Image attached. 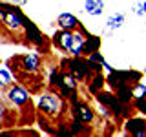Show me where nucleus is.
<instances>
[{
    "instance_id": "f257e3e1",
    "label": "nucleus",
    "mask_w": 146,
    "mask_h": 137,
    "mask_svg": "<svg viewBox=\"0 0 146 137\" xmlns=\"http://www.w3.org/2000/svg\"><path fill=\"white\" fill-rule=\"evenodd\" d=\"M4 24H6L9 29H20L24 27V17L20 15L17 7H6L4 6Z\"/></svg>"
},
{
    "instance_id": "f03ea898",
    "label": "nucleus",
    "mask_w": 146,
    "mask_h": 137,
    "mask_svg": "<svg viewBox=\"0 0 146 137\" xmlns=\"http://www.w3.org/2000/svg\"><path fill=\"white\" fill-rule=\"evenodd\" d=\"M38 108L42 110V112L49 113V115H53V113H57L58 110H60V99H58L57 95L46 93V95H42V97H40Z\"/></svg>"
},
{
    "instance_id": "7ed1b4c3",
    "label": "nucleus",
    "mask_w": 146,
    "mask_h": 137,
    "mask_svg": "<svg viewBox=\"0 0 146 137\" xmlns=\"http://www.w3.org/2000/svg\"><path fill=\"white\" fill-rule=\"evenodd\" d=\"M7 97L13 104H17V106H24V104H27V100H29L27 91L24 88H20V86H11L9 91H7Z\"/></svg>"
},
{
    "instance_id": "20e7f679",
    "label": "nucleus",
    "mask_w": 146,
    "mask_h": 137,
    "mask_svg": "<svg viewBox=\"0 0 146 137\" xmlns=\"http://www.w3.org/2000/svg\"><path fill=\"white\" fill-rule=\"evenodd\" d=\"M71 42H73V33L68 31V29H62V31H58V33L55 35V44H57L60 49H64V51H70Z\"/></svg>"
},
{
    "instance_id": "39448f33",
    "label": "nucleus",
    "mask_w": 146,
    "mask_h": 137,
    "mask_svg": "<svg viewBox=\"0 0 146 137\" xmlns=\"http://www.w3.org/2000/svg\"><path fill=\"white\" fill-rule=\"evenodd\" d=\"M58 26H60L62 29L75 31L77 27H79V20H77V17L71 15V13H60V15H58Z\"/></svg>"
},
{
    "instance_id": "423d86ee",
    "label": "nucleus",
    "mask_w": 146,
    "mask_h": 137,
    "mask_svg": "<svg viewBox=\"0 0 146 137\" xmlns=\"http://www.w3.org/2000/svg\"><path fill=\"white\" fill-rule=\"evenodd\" d=\"M128 132L131 135L144 137L146 135V121H143V119H131V121H128Z\"/></svg>"
},
{
    "instance_id": "0eeeda50",
    "label": "nucleus",
    "mask_w": 146,
    "mask_h": 137,
    "mask_svg": "<svg viewBox=\"0 0 146 137\" xmlns=\"http://www.w3.org/2000/svg\"><path fill=\"white\" fill-rule=\"evenodd\" d=\"M84 11L91 17H99V15H102V11H104V2L102 0H86Z\"/></svg>"
},
{
    "instance_id": "6e6552de",
    "label": "nucleus",
    "mask_w": 146,
    "mask_h": 137,
    "mask_svg": "<svg viewBox=\"0 0 146 137\" xmlns=\"http://www.w3.org/2000/svg\"><path fill=\"white\" fill-rule=\"evenodd\" d=\"M84 42H86L84 35L73 31V42H71V48H70V53L73 55V57H80L82 48H84Z\"/></svg>"
},
{
    "instance_id": "1a4fd4ad",
    "label": "nucleus",
    "mask_w": 146,
    "mask_h": 137,
    "mask_svg": "<svg viewBox=\"0 0 146 137\" xmlns=\"http://www.w3.org/2000/svg\"><path fill=\"white\" fill-rule=\"evenodd\" d=\"M38 64H40V59L36 53H27L22 57V68L27 71H35L38 68Z\"/></svg>"
},
{
    "instance_id": "9d476101",
    "label": "nucleus",
    "mask_w": 146,
    "mask_h": 137,
    "mask_svg": "<svg viewBox=\"0 0 146 137\" xmlns=\"http://www.w3.org/2000/svg\"><path fill=\"white\" fill-rule=\"evenodd\" d=\"M77 119L80 122H84V124H88V122L93 121V110L86 106V104H79L77 106Z\"/></svg>"
},
{
    "instance_id": "9b49d317",
    "label": "nucleus",
    "mask_w": 146,
    "mask_h": 137,
    "mask_svg": "<svg viewBox=\"0 0 146 137\" xmlns=\"http://www.w3.org/2000/svg\"><path fill=\"white\" fill-rule=\"evenodd\" d=\"M99 46H100V40L97 39V37H88V39H86V42H84V48H82V53L90 55V53L97 51Z\"/></svg>"
},
{
    "instance_id": "f8f14e48",
    "label": "nucleus",
    "mask_w": 146,
    "mask_h": 137,
    "mask_svg": "<svg viewBox=\"0 0 146 137\" xmlns=\"http://www.w3.org/2000/svg\"><path fill=\"white\" fill-rule=\"evenodd\" d=\"M122 24H124V15H122V13H115V15H111L106 20V26L110 29H119Z\"/></svg>"
},
{
    "instance_id": "ddd939ff",
    "label": "nucleus",
    "mask_w": 146,
    "mask_h": 137,
    "mask_svg": "<svg viewBox=\"0 0 146 137\" xmlns=\"http://www.w3.org/2000/svg\"><path fill=\"white\" fill-rule=\"evenodd\" d=\"M144 95H146V84H143V82H135V86L131 88V97L137 100V99H143Z\"/></svg>"
},
{
    "instance_id": "4468645a",
    "label": "nucleus",
    "mask_w": 146,
    "mask_h": 137,
    "mask_svg": "<svg viewBox=\"0 0 146 137\" xmlns=\"http://www.w3.org/2000/svg\"><path fill=\"white\" fill-rule=\"evenodd\" d=\"M60 84L64 86V88H68V90H75V86H77V82H75V77L73 75H64L62 77V80H60ZM58 84V86H60Z\"/></svg>"
},
{
    "instance_id": "2eb2a0df",
    "label": "nucleus",
    "mask_w": 146,
    "mask_h": 137,
    "mask_svg": "<svg viewBox=\"0 0 146 137\" xmlns=\"http://www.w3.org/2000/svg\"><path fill=\"white\" fill-rule=\"evenodd\" d=\"M9 84H11V75H9L6 70H0V88L9 86Z\"/></svg>"
},
{
    "instance_id": "dca6fc26",
    "label": "nucleus",
    "mask_w": 146,
    "mask_h": 137,
    "mask_svg": "<svg viewBox=\"0 0 146 137\" xmlns=\"http://www.w3.org/2000/svg\"><path fill=\"white\" fill-rule=\"evenodd\" d=\"M102 84H104L102 75H97V77H95V80H93V84H90V91H97Z\"/></svg>"
},
{
    "instance_id": "f3484780",
    "label": "nucleus",
    "mask_w": 146,
    "mask_h": 137,
    "mask_svg": "<svg viewBox=\"0 0 146 137\" xmlns=\"http://www.w3.org/2000/svg\"><path fill=\"white\" fill-rule=\"evenodd\" d=\"M133 13H135V15H144L143 4H135V6H133Z\"/></svg>"
},
{
    "instance_id": "a211bd4d",
    "label": "nucleus",
    "mask_w": 146,
    "mask_h": 137,
    "mask_svg": "<svg viewBox=\"0 0 146 137\" xmlns=\"http://www.w3.org/2000/svg\"><path fill=\"white\" fill-rule=\"evenodd\" d=\"M4 117H6V108L0 104V122H4Z\"/></svg>"
},
{
    "instance_id": "6ab92c4d",
    "label": "nucleus",
    "mask_w": 146,
    "mask_h": 137,
    "mask_svg": "<svg viewBox=\"0 0 146 137\" xmlns=\"http://www.w3.org/2000/svg\"><path fill=\"white\" fill-rule=\"evenodd\" d=\"M143 9H144V15H146V0L143 2Z\"/></svg>"
}]
</instances>
